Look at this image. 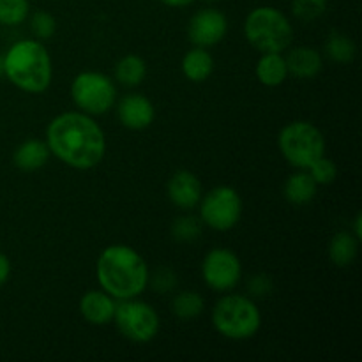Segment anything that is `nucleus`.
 I'll use <instances>...</instances> for the list:
<instances>
[{"instance_id": "nucleus-2", "label": "nucleus", "mask_w": 362, "mask_h": 362, "mask_svg": "<svg viewBox=\"0 0 362 362\" xmlns=\"http://www.w3.org/2000/svg\"><path fill=\"white\" fill-rule=\"evenodd\" d=\"M101 290L117 300L140 297L148 286V265L134 247L112 244L101 251L95 264Z\"/></svg>"}, {"instance_id": "nucleus-28", "label": "nucleus", "mask_w": 362, "mask_h": 362, "mask_svg": "<svg viewBox=\"0 0 362 362\" xmlns=\"http://www.w3.org/2000/svg\"><path fill=\"white\" fill-rule=\"evenodd\" d=\"M30 30L34 34V37L39 39V41L53 37V34L57 30L55 18L49 13H46V11H37L30 18Z\"/></svg>"}, {"instance_id": "nucleus-6", "label": "nucleus", "mask_w": 362, "mask_h": 362, "mask_svg": "<svg viewBox=\"0 0 362 362\" xmlns=\"http://www.w3.org/2000/svg\"><path fill=\"white\" fill-rule=\"evenodd\" d=\"M278 147L290 165L308 170L318 158L325 156V138L315 124L293 120L279 131Z\"/></svg>"}, {"instance_id": "nucleus-4", "label": "nucleus", "mask_w": 362, "mask_h": 362, "mask_svg": "<svg viewBox=\"0 0 362 362\" xmlns=\"http://www.w3.org/2000/svg\"><path fill=\"white\" fill-rule=\"evenodd\" d=\"M244 35L260 53H281L292 45L293 27L285 13L272 6H262L246 16Z\"/></svg>"}, {"instance_id": "nucleus-31", "label": "nucleus", "mask_w": 362, "mask_h": 362, "mask_svg": "<svg viewBox=\"0 0 362 362\" xmlns=\"http://www.w3.org/2000/svg\"><path fill=\"white\" fill-rule=\"evenodd\" d=\"M11 276V262L4 253H0V286L7 283Z\"/></svg>"}, {"instance_id": "nucleus-33", "label": "nucleus", "mask_w": 362, "mask_h": 362, "mask_svg": "<svg viewBox=\"0 0 362 362\" xmlns=\"http://www.w3.org/2000/svg\"><path fill=\"white\" fill-rule=\"evenodd\" d=\"M362 214L359 212V214L356 216V219H354V235L357 237V239H362Z\"/></svg>"}, {"instance_id": "nucleus-29", "label": "nucleus", "mask_w": 362, "mask_h": 362, "mask_svg": "<svg viewBox=\"0 0 362 362\" xmlns=\"http://www.w3.org/2000/svg\"><path fill=\"white\" fill-rule=\"evenodd\" d=\"M148 283H151L152 288H154L156 292L168 293L172 292V290H175L179 279H177V274L172 271V269L161 267L154 272L152 278H148Z\"/></svg>"}, {"instance_id": "nucleus-17", "label": "nucleus", "mask_w": 362, "mask_h": 362, "mask_svg": "<svg viewBox=\"0 0 362 362\" xmlns=\"http://www.w3.org/2000/svg\"><path fill=\"white\" fill-rule=\"evenodd\" d=\"M258 81L265 87H279L288 78V67L281 53H262L255 67Z\"/></svg>"}, {"instance_id": "nucleus-21", "label": "nucleus", "mask_w": 362, "mask_h": 362, "mask_svg": "<svg viewBox=\"0 0 362 362\" xmlns=\"http://www.w3.org/2000/svg\"><path fill=\"white\" fill-rule=\"evenodd\" d=\"M147 76V64L138 55H126L117 62L115 80L124 87H138Z\"/></svg>"}, {"instance_id": "nucleus-18", "label": "nucleus", "mask_w": 362, "mask_h": 362, "mask_svg": "<svg viewBox=\"0 0 362 362\" xmlns=\"http://www.w3.org/2000/svg\"><path fill=\"white\" fill-rule=\"evenodd\" d=\"M318 184L315 182L313 177L310 175L308 170H300V172L293 173L286 179L285 187H283V194H285L286 202L292 205H306L317 197Z\"/></svg>"}, {"instance_id": "nucleus-27", "label": "nucleus", "mask_w": 362, "mask_h": 362, "mask_svg": "<svg viewBox=\"0 0 362 362\" xmlns=\"http://www.w3.org/2000/svg\"><path fill=\"white\" fill-rule=\"evenodd\" d=\"M308 172H310V175L313 177V180L318 184V186H327V184H332L336 180V175H338V168H336L334 161L325 158V156L318 158L317 161L308 168Z\"/></svg>"}, {"instance_id": "nucleus-11", "label": "nucleus", "mask_w": 362, "mask_h": 362, "mask_svg": "<svg viewBox=\"0 0 362 362\" xmlns=\"http://www.w3.org/2000/svg\"><path fill=\"white\" fill-rule=\"evenodd\" d=\"M228 32V20L218 9H202L187 23V37L194 46L211 48L221 42Z\"/></svg>"}, {"instance_id": "nucleus-14", "label": "nucleus", "mask_w": 362, "mask_h": 362, "mask_svg": "<svg viewBox=\"0 0 362 362\" xmlns=\"http://www.w3.org/2000/svg\"><path fill=\"white\" fill-rule=\"evenodd\" d=\"M117 299L105 290H88L80 299V313L88 324L106 325L113 322Z\"/></svg>"}, {"instance_id": "nucleus-35", "label": "nucleus", "mask_w": 362, "mask_h": 362, "mask_svg": "<svg viewBox=\"0 0 362 362\" xmlns=\"http://www.w3.org/2000/svg\"><path fill=\"white\" fill-rule=\"evenodd\" d=\"M207 2H216V0H207Z\"/></svg>"}, {"instance_id": "nucleus-15", "label": "nucleus", "mask_w": 362, "mask_h": 362, "mask_svg": "<svg viewBox=\"0 0 362 362\" xmlns=\"http://www.w3.org/2000/svg\"><path fill=\"white\" fill-rule=\"evenodd\" d=\"M288 74L300 78V80H311L322 71V55L318 49L311 46H297L290 49L285 57Z\"/></svg>"}, {"instance_id": "nucleus-30", "label": "nucleus", "mask_w": 362, "mask_h": 362, "mask_svg": "<svg viewBox=\"0 0 362 362\" xmlns=\"http://www.w3.org/2000/svg\"><path fill=\"white\" fill-rule=\"evenodd\" d=\"M272 288H274V285L267 274H255L247 283V290L255 297H267L272 292Z\"/></svg>"}, {"instance_id": "nucleus-20", "label": "nucleus", "mask_w": 362, "mask_h": 362, "mask_svg": "<svg viewBox=\"0 0 362 362\" xmlns=\"http://www.w3.org/2000/svg\"><path fill=\"white\" fill-rule=\"evenodd\" d=\"M359 253V239L350 232H339L329 243V260L336 267H349Z\"/></svg>"}, {"instance_id": "nucleus-34", "label": "nucleus", "mask_w": 362, "mask_h": 362, "mask_svg": "<svg viewBox=\"0 0 362 362\" xmlns=\"http://www.w3.org/2000/svg\"><path fill=\"white\" fill-rule=\"evenodd\" d=\"M0 76H4V57L0 55Z\"/></svg>"}, {"instance_id": "nucleus-3", "label": "nucleus", "mask_w": 362, "mask_h": 362, "mask_svg": "<svg viewBox=\"0 0 362 362\" xmlns=\"http://www.w3.org/2000/svg\"><path fill=\"white\" fill-rule=\"evenodd\" d=\"M4 76L27 94H42L53 78L52 57L39 39L16 41L4 55Z\"/></svg>"}, {"instance_id": "nucleus-32", "label": "nucleus", "mask_w": 362, "mask_h": 362, "mask_svg": "<svg viewBox=\"0 0 362 362\" xmlns=\"http://www.w3.org/2000/svg\"><path fill=\"white\" fill-rule=\"evenodd\" d=\"M161 4L168 7H187L194 2V0H159Z\"/></svg>"}, {"instance_id": "nucleus-26", "label": "nucleus", "mask_w": 362, "mask_h": 362, "mask_svg": "<svg viewBox=\"0 0 362 362\" xmlns=\"http://www.w3.org/2000/svg\"><path fill=\"white\" fill-rule=\"evenodd\" d=\"M325 11H327V0H292L293 16L306 23L324 16Z\"/></svg>"}, {"instance_id": "nucleus-19", "label": "nucleus", "mask_w": 362, "mask_h": 362, "mask_svg": "<svg viewBox=\"0 0 362 362\" xmlns=\"http://www.w3.org/2000/svg\"><path fill=\"white\" fill-rule=\"evenodd\" d=\"M214 71V59L207 48L194 46L184 55L182 74L193 83H204Z\"/></svg>"}, {"instance_id": "nucleus-16", "label": "nucleus", "mask_w": 362, "mask_h": 362, "mask_svg": "<svg viewBox=\"0 0 362 362\" xmlns=\"http://www.w3.org/2000/svg\"><path fill=\"white\" fill-rule=\"evenodd\" d=\"M49 152L48 145L42 140H27L16 147L13 154V161L21 172H37L48 163Z\"/></svg>"}, {"instance_id": "nucleus-23", "label": "nucleus", "mask_w": 362, "mask_h": 362, "mask_svg": "<svg viewBox=\"0 0 362 362\" xmlns=\"http://www.w3.org/2000/svg\"><path fill=\"white\" fill-rule=\"evenodd\" d=\"M357 46L346 34L341 32H332L325 41V55L338 64H349L356 59Z\"/></svg>"}, {"instance_id": "nucleus-8", "label": "nucleus", "mask_w": 362, "mask_h": 362, "mask_svg": "<svg viewBox=\"0 0 362 362\" xmlns=\"http://www.w3.org/2000/svg\"><path fill=\"white\" fill-rule=\"evenodd\" d=\"M117 329L126 339L133 343H148L159 332V315L144 300L124 299L117 303L113 315Z\"/></svg>"}, {"instance_id": "nucleus-5", "label": "nucleus", "mask_w": 362, "mask_h": 362, "mask_svg": "<svg viewBox=\"0 0 362 362\" xmlns=\"http://www.w3.org/2000/svg\"><path fill=\"white\" fill-rule=\"evenodd\" d=\"M212 325L223 338L244 341L260 331L262 313L250 297L228 293L216 303L212 310Z\"/></svg>"}, {"instance_id": "nucleus-22", "label": "nucleus", "mask_w": 362, "mask_h": 362, "mask_svg": "<svg viewBox=\"0 0 362 362\" xmlns=\"http://www.w3.org/2000/svg\"><path fill=\"white\" fill-rule=\"evenodd\" d=\"M205 310L204 297L198 292H191V290H184V292L177 293L172 300V313L175 315L179 320H194L200 317Z\"/></svg>"}, {"instance_id": "nucleus-10", "label": "nucleus", "mask_w": 362, "mask_h": 362, "mask_svg": "<svg viewBox=\"0 0 362 362\" xmlns=\"http://www.w3.org/2000/svg\"><path fill=\"white\" fill-rule=\"evenodd\" d=\"M202 278L214 292H230L243 278V264L232 250L214 247L202 262Z\"/></svg>"}, {"instance_id": "nucleus-25", "label": "nucleus", "mask_w": 362, "mask_h": 362, "mask_svg": "<svg viewBox=\"0 0 362 362\" xmlns=\"http://www.w3.org/2000/svg\"><path fill=\"white\" fill-rule=\"evenodd\" d=\"M30 13L28 0H0V25L16 27L23 23Z\"/></svg>"}, {"instance_id": "nucleus-1", "label": "nucleus", "mask_w": 362, "mask_h": 362, "mask_svg": "<svg viewBox=\"0 0 362 362\" xmlns=\"http://www.w3.org/2000/svg\"><path fill=\"white\" fill-rule=\"evenodd\" d=\"M45 141L59 161L74 170L95 168L106 154L101 126L83 112H66L49 120Z\"/></svg>"}, {"instance_id": "nucleus-13", "label": "nucleus", "mask_w": 362, "mask_h": 362, "mask_svg": "<svg viewBox=\"0 0 362 362\" xmlns=\"http://www.w3.org/2000/svg\"><path fill=\"white\" fill-rule=\"evenodd\" d=\"M202 182L193 172L179 170L168 180V198L175 207L191 211L198 207L202 200Z\"/></svg>"}, {"instance_id": "nucleus-24", "label": "nucleus", "mask_w": 362, "mask_h": 362, "mask_svg": "<svg viewBox=\"0 0 362 362\" xmlns=\"http://www.w3.org/2000/svg\"><path fill=\"white\" fill-rule=\"evenodd\" d=\"M204 223L200 216H180L172 223V237L177 243H193L202 235Z\"/></svg>"}, {"instance_id": "nucleus-7", "label": "nucleus", "mask_w": 362, "mask_h": 362, "mask_svg": "<svg viewBox=\"0 0 362 362\" xmlns=\"http://www.w3.org/2000/svg\"><path fill=\"white\" fill-rule=\"evenodd\" d=\"M71 98L80 112L87 115H105L113 108L117 88L106 74L99 71H83L71 83Z\"/></svg>"}, {"instance_id": "nucleus-12", "label": "nucleus", "mask_w": 362, "mask_h": 362, "mask_svg": "<svg viewBox=\"0 0 362 362\" xmlns=\"http://www.w3.org/2000/svg\"><path fill=\"white\" fill-rule=\"evenodd\" d=\"M117 115L120 124L131 131L147 129L154 122L156 110L151 99L141 94H129L117 105Z\"/></svg>"}, {"instance_id": "nucleus-9", "label": "nucleus", "mask_w": 362, "mask_h": 362, "mask_svg": "<svg viewBox=\"0 0 362 362\" xmlns=\"http://www.w3.org/2000/svg\"><path fill=\"white\" fill-rule=\"evenodd\" d=\"M200 219L216 232H228L240 221L243 200L230 186H218L200 200Z\"/></svg>"}]
</instances>
